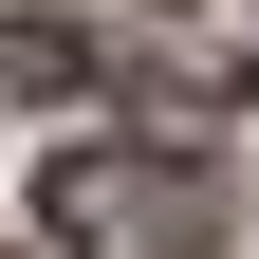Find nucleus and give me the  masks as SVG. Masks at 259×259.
<instances>
[{"label":"nucleus","mask_w":259,"mask_h":259,"mask_svg":"<svg viewBox=\"0 0 259 259\" xmlns=\"http://www.w3.org/2000/svg\"><path fill=\"white\" fill-rule=\"evenodd\" d=\"M37 222L74 259H204L222 241V185L185 167V148H56L37 167Z\"/></svg>","instance_id":"1"},{"label":"nucleus","mask_w":259,"mask_h":259,"mask_svg":"<svg viewBox=\"0 0 259 259\" xmlns=\"http://www.w3.org/2000/svg\"><path fill=\"white\" fill-rule=\"evenodd\" d=\"M0 74H19V93H93V74H111V56H93L74 19H19V37H0Z\"/></svg>","instance_id":"2"}]
</instances>
